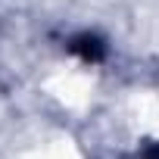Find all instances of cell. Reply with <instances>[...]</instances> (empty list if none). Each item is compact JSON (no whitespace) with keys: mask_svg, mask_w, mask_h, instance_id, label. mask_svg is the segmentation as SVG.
Listing matches in <instances>:
<instances>
[{"mask_svg":"<svg viewBox=\"0 0 159 159\" xmlns=\"http://www.w3.org/2000/svg\"><path fill=\"white\" fill-rule=\"evenodd\" d=\"M94 91H97L94 75L84 69H56L44 78V94L69 112L88 109L94 100Z\"/></svg>","mask_w":159,"mask_h":159,"instance_id":"6da1fadb","label":"cell"},{"mask_svg":"<svg viewBox=\"0 0 159 159\" xmlns=\"http://www.w3.org/2000/svg\"><path fill=\"white\" fill-rule=\"evenodd\" d=\"M19 159H84V153L72 137H50V140L31 147L28 153H22Z\"/></svg>","mask_w":159,"mask_h":159,"instance_id":"3957f363","label":"cell"},{"mask_svg":"<svg viewBox=\"0 0 159 159\" xmlns=\"http://www.w3.org/2000/svg\"><path fill=\"white\" fill-rule=\"evenodd\" d=\"M128 119H131L137 134H143L150 140H159V88L137 94L128 106Z\"/></svg>","mask_w":159,"mask_h":159,"instance_id":"7a4b0ae2","label":"cell"}]
</instances>
